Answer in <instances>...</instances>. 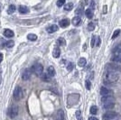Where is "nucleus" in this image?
Masks as SVG:
<instances>
[{
    "label": "nucleus",
    "instance_id": "obj_1",
    "mask_svg": "<svg viewBox=\"0 0 121 120\" xmlns=\"http://www.w3.org/2000/svg\"><path fill=\"white\" fill-rule=\"evenodd\" d=\"M118 74L117 72H108L106 75V79H105V82L108 85H110L111 83H114L118 80Z\"/></svg>",
    "mask_w": 121,
    "mask_h": 120
},
{
    "label": "nucleus",
    "instance_id": "obj_2",
    "mask_svg": "<svg viewBox=\"0 0 121 120\" xmlns=\"http://www.w3.org/2000/svg\"><path fill=\"white\" fill-rule=\"evenodd\" d=\"M106 70H108V72H118L121 71V66L112 61L106 65Z\"/></svg>",
    "mask_w": 121,
    "mask_h": 120
},
{
    "label": "nucleus",
    "instance_id": "obj_3",
    "mask_svg": "<svg viewBox=\"0 0 121 120\" xmlns=\"http://www.w3.org/2000/svg\"><path fill=\"white\" fill-rule=\"evenodd\" d=\"M17 115H18V107H17V106H11L10 107L8 108V116L10 118H15Z\"/></svg>",
    "mask_w": 121,
    "mask_h": 120
},
{
    "label": "nucleus",
    "instance_id": "obj_4",
    "mask_svg": "<svg viewBox=\"0 0 121 120\" xmlns=\"http://www.w3.org/2000/svg\"><path fill=\"white\" fill-rule=\"evenodd\" d=\"M31 70L33 72H35V75L37 76H41L43 74V67L42 64H39V63H37L35 65H34L32 68H31Z\"/></svg>",
    "mask_w": 121,
    "mask_h": 120
},
{
    "label": "nucleus",
    "instance_id": "obj_5",
    "mask_svg": "<svg viewBox=\"0 0 121 120\" xmlns=\"http://www.w3.org/2000/svg\"><path fill=\"white\" fill-rule=\"evenodd\" d=\"M117 113L116 112H108L106 114H104L102 116V119L103 120H113L114 118H116L117 116Z\"/></svg>",
    "mask_w": 121,
    "mask_h": 120
},
{
    "label": "nucleus",
    "instance_id": "obj_6",
    "mask_svg": "<svg viewBox=\"0 0 121 120\" xmlns=\"http://www.w3.org/2000/svg\"><path fill=\"white\" fill-rule=\"evenodd\" d=\"M14 98L16 100H20L23 98V90L20 87H16L14 91Z\"/></svg>",
    "mask_w": 121,
    "mask_h": 120
},
{
    "label": "nucleus",
    "instance_id": "obj_7",
    "mask_svg": "<svg viewBox=\"0 0 121 120\" xmlns=\"http://www.w3.org/2000/svg\"><path fill=\"white\" fill-rule=\"evenodd\" d=\"M32 70L31 69H25V71H24V73H23V80H28L29 79L31 78V76H32Z\"/></svg>",
    "mask_w": 121,
    "mask_h": 120
},
{
    "label": "nucleus",
    "instance_id": "obj_8",
    "mask_svg": "<svg viewBox=\"0 0 121 120\" xmlns=\"http://www.w3.org/2000/svg\"><path fill=\"white\" fill-rule=\"evenodd\" d=\"M101 101H102L103 104H105V103H108V102H114V99H113V97L111 95L102 96Z\"/></svg>",
    "mask_w": 121,
    "mask_h": 120
},
{
    "label": "nucleus",
    "instance_id": "obj_9",
    "mask_svg": "<svg viewBox=\"0 0 121 120\" xmlns=\"http://www.w3.org/2000/svg\"><path fill=\"white\" fill-rule=\"evenodd\" d=\"M58 30H59V27H58L56 25H51V26H49V27L47 28V32H48L49 34H53V33L57 32Z\"/></svg>",
    "mask_w": 121,
    "mask_h": 120
},
{
    "label": "nucleus",
    "instance_id": "obj_10",
    "mask_svg": "<svg viewBox=\"0 0 121 120\" xmlns=\"http://www.w3.org/2000/svg\"><path fill=\"white\" fill-rule=\"evenodd\" d=\"M59 24H60V27H62V28H65V27L69 26V25H70V20H69V19H67V18H65V19H62V20H60Z\"/></svg>",
    "mask_w": 121,
    "mask_h": 120
},
{
    "label": "nucleus",
    "instance_id": "obj_11",
    "mask_svg": "<svg viewBox=\"0 0 121 120\" xmlns=\"http://www.w3.org/2000/svg\"><path fill=\"white\" fill-rule=\"evenodd\" d=\"M4 35H5V37H7V38H12L15 34H14V32L10 29H5L4 30Z\"/></svg>",
    "mask_w": 121,
    "mask_h": 120
},
{
    "label": "nucleus",
    "instance_id": "obj_12",
    "mask_svg": "<svg viewBox=\"0 0 121 120\" xmlns=\"http://www.w3.org/2000/svg\"><path fill=\"white\" fill-rule=\"evenodd\" d=\"M100 94L102 96H108L111 95V91L108 89H107L106 87H102L100 89Z\"/></svg>",
    "mask_w": 121,
    "mask_h": 120
},
{
    "label": "nucleus",
    "instance_id": "obj_13",
    "mask_svg": "<svg viewBox=\"0 0 121 120\" xmlns=\"http://www.w3.org/2000/svg\"><path fill=\"white\" fill-rule=\"evenodd\" d=\"M18 11L20 12L21 14H27L29 12V8L27 6H25V5H20L18 7Z\"/></svg>",
    "mask_w": 121,
    "mask_h": 120
},
{
    "label": "nucleus",
    "instance_id": "obj_14",
    "mask_svg": "<svg viewBox=\"0 0 121 120\" xmlns=\"http://www.w3.org/2000/svg\"><path fill=\"white\" fill-rule=\"evenodd\" d=\"M57 120H64V112H63V110H58V112H57Z\"/></svg>",
    "mask_w": 121,
    "mask_h": 120
},
{
    "label": "nucleus",
    "instance_id": "obj_15",
    "mask_svg": "<svg viewBox=\"0 0 121 120\" xmlns=\"http://www.w3.org/2000/svg\"><path fill=\"white\" fill-rule=\"evenodd\" d=\"M71 22H72V25L77 26V25H79L80 24H81V17H80V16H75V17L72 19Z\"/></svg>",
    "mask_w": 121,
    "mask_h": 120
},
{
    "label": "nucleus",
    "instance_id": "obj_16",
    "mask_svg": "<svg viewBox=\"0 0 121 120\" xmlns=\"http://www.w3.org/2000/svg\"><path fill=\"white\" fill-rule=\"evenodd\" d=\"M41 79L43 80V81H45V82H49L51 80V76L47 73H43L42 75H41Z\"/></svg>",
    "mask_w": 121,
    "mask_h": 120
},
{
    "label": "nucleus",
    "instance_id": "obj_17",
    "mask_svg": "<svg viewBox=\"0 0 121 120\" xmlns=\"http://www.w3.org/2000/svg\"><path fill=\"white\" fill-rule=\"evenodd\" d=\"M52 54H53V57L54 58H59L60 55V49L59 47H55L54 48V50H53V52H52Z\"/></svg>",
    "mask_w": 121,
    "mask_h": 120
},
{
    "label": "nucleus",
    "instance_id": "obj_18",
    "mask_svg": "<svg viewBox=\"0 0 121 120\" xmlns=\"http://www.w3.org/2000/svg\"><path fill=\"white\" fill-rule=\"evenodd\" d=\"M85 15L89 19H91V18L93 17V11H92V9H91V8H88V9L85 11Z\"/></svg>",
    "mask_w": 121,
    "mask_h": 120
},
{
    "label": "nucleus",
    "instance_id": "obj_19",
    "mask_svg": "<svg viewBox=\"0 0 121 120\" xmlns=\"http://www.w3.org/2000/svg\"><path fill=\"white\" fill-rule=\"evenodd\" d=\"M110 60H111V61H113V62H121V56L115 54L114 56L111 57Z\"/></svg>",
    "mask_w": 121,
    "mask_h": 120
},
{
    "label": "nucleus",
    "instance_id": "obj_20",
    "mask_svg": "<svg viewBox=\"0 0 121 120\" xmlns=\"http://www.w3.org/2000/svg\"><path fill=\"white\" fill-rule=\"evenodd\" d=\"M47 73H48L51 77H53V76L55 75V70H54V68H53L52 66H50V67L48 68V70H47Z\"/></svg>",
    "mask_w": 121,
    "mask_h": 120
},
{
    "label": "nucleus",
    "instance_id": "obj_21",
    "mask_svg": "<svg viewBox=\"0 0 121 120\" xmlns=\"http://www.w3.org/2000/svg\"><path fill=\"white\" fill-rule=\"evenodd\" d=\"M103 107L105 109H111L114 107V102H108V103H105Z\"/></svg>",
    "mask_w": 121,
    "mask_h": 120
},
{
    "label": "nucleus",
    "instance_id": "obj_22",
    "mask_svg": "<svg viewBox=\"0 0 121 120\" xmlns=\"http://www.w3.org/2000/svg\"><path fill=\"white\" fill-rule=\"evenodd\" d=\"M78 64H79V66H81V67H84V66L87 64V60H86L85 58H81V59L79 60Z\"/></svg>",
    "mask_w": 121,
    "mask_h": 120
},
{
    "label": "nucleus",
    "instance_id": "obj_23",
    "mask_svg": "<svg viewBox=\"0 0 121 120\" xmlns=\"http://www.w3.org/2000/svg\"><path fill=\"white\" fill-rule=\"evenodd\" d=\"M57 43H58V44L60 45V46H64V45L66 44L65 39H64V38H62V37H60V38H58V40H57Z\"/></svg>",
    "mask_w": 121,
    "mask_h": 120
},
{
    "label": "nucleus",
    "instance_id": "obj_24",
    "mask_svg": "<svg viewBox=\"0 0 121 120\" xmlns=\"http://www.w3.org/2000/svg\"><path fill=\"white\" fill-rule=\"evenodd\" d=\"M72 8H73V4L72 3H68V4L64 5V10L71 11Z\"/></svg>",
    "mask_w": 121,
    "mask_h": 120
},
{
    "label": "nucleus",
    "instance_id": "obj_25",
    "mask_svg": "<svg viewBox=\"0 0 121 120\" xmlns=\"http://www.w3.org/2000/svg\"><path fill=\"white\" fill-rule=\"evenodd\" d=\"M27 39L30 41H36L37 40V35L34 34H30L27 35Z\"/></svg>",
    "mask_w": 121,
    "mask_h": 120
},
{
    "label": "nucleus",
    "instance_id": "obj_26",
    "mask_svg": "<svg viewBox=\"0 0 121 120\" xmlns=\"http://www.w3.org/2000/svg\"><path fill=\"white\" fill-rule=\"evenodd\" d=\"M90 111H91V114L96 115L97 113H98V107H97L96 106H92L91 107V109H90Z\"/></svg>",
    "mask_w": 121,
    "mask_h": 120
},
{
    "label": "nucleus",
    "instance_id": "obj_27",
    "mask_svg": "<svg viewBox=\"0 0 121 120\" xmlns=\"http://www.w3.org/2000/svg\"><path fill=\"white\" fill-rule=\"evenodd\" d=\"M14 45H15L14 41H6V45H5L6 48H12L14 47Z\"/></svg>",
    "mask_w": 121,
    "mask_h": 120
},
{
    "label": "nucleus",
    "instance_id": "obj_28",
    "mask_svg": "<svg viewBox=\"0 0 121 120\" xmlns=\"http://www.w3.org/2000/svg\"><path fill=\"white\" fill-rule=\"evenodd\" d=\"M73 68H74V63L73 62H68V64H67V70H69V71H71V70H73Z\"/></svg>",
    "mask_w": 121,
    "mask_h": 120
},
{
    "label": "nucleus",
    "instance_id": "obj_29",
    "mask_svg": "<svg viewBox=\"0 0 121 120\" xmlns=\"http://www.w3.org/2000/svg\"><path fill=\"white\" fill-rule=\"evenodd\" d=\"M15 9H16V7H15V5H10L9 8H8V13H9V14H13L15 11Z\"/></svg>",
    "mask_w": 121,
    "mask_h": 120
},
{
    "label": "nucleus",
    "instance_id": "obj_30",
    "mask_svg": "<svg viewBox=\"0 0 121 120\" xmlns=\"http://www.w3.org/2000/svg\"><path fill=\"white\" fill-rule=\"evenodd\" d=\"M95 29V25L91 22V23H89V25H88V30L89 31H93Z\"/></svg>",
    "mask_w": 121,
    "mask_h": 120
},
{
    "label": "nucleus",
    "instance_id": "obj_31",
    "mask_svg": "<svg viewBox=\"0 0 121 120\" xmlns=\"http://www.w3.org/2000/svg\"><path fill=\"white\" fill-rule=\"evenodd\" d=\"M119 34H120V30L119 29H117V30H116L115 32H114V34H113V35H112V39H116L117 37L119 35Z\"/></svg>",
    "mask_w": 121,
    "mask_h": 120
},
{
    "label": "nucleus",
    "instance_id": "obj_32",
    "mask_svg": "<svg viewBox=\"0 0 121 120\" xmlns=\"http://www.w3.org/2000/svg\"><path fill=\"white\" fill-rule=\"evenodd\" d=\"M82 12H83V10H82V7H79V8H77L75 11V14L77 15V16H80V15H82Z\"/></svg>",
    "mask_w": 121,
    "mask_h": 120
},
{
    "label": "nucleus",
    "instance_id": "obj_33",
    "mask_svg": "<svg viewBox=\"0 0 121 120\" xmlns=\"http://www.w3.org/2000/svg\"><path fill=\"white\" fill-rule=\"evenodd\" d=\"M5 45H6V41L5 39H0V49L5 47Z\"/></svg>",
    "mask_w": 121,
    "mask_h": 120
},
{
    "label": "nucleus",
    "instance_id": "obj_34",
    "mask_svg": "<svg viewBox=\"0 0 121 120\" xmlns=\"http://www.w3.org/2000/svg\"><path fill=\"white\" fill-rule=\"evenodd\" d=\"M65 1L66 0H58L57 1V6H59V7L62 6V5L65 4Z\"/></svg>",
    "mask_w": 121,
    "mask_h": 120
},
{
    "label": "nucleus",
    "instance_id": "obj_35",
    "mask_svg": "<svg viewBox=\"0 0 121 120\" xmlns=\"http://www.w3.org/2000/svg\"><path fill=\"white\" fill-rule=\"evenodd\" d=\"M85 85H86V89H87V90H91V81H90V80H86Z\"/></svg>",
    "mask_w": 121,
    "mask_h": 120
},
{
    "label": "nucleus",
    "instance_id": "obj_36",
    "mask_svg": "<svg viewBox=\"0 0 121 120\" xmlns=\"http://www.w3.org/2000/svg\"><path fill=\"white\" fill-rule=\"evenodd\" d=\"M95 42H96V36H93V37H92V39H91V47H94V44H95Z\"/></svg>",
    "mask_w": 121,
    "mask_h": 120
},
{
    "label": "nucleus",
    "instance_id": "obj_37",
    "mask_svg": "<svg viewBox=\"0 0 121 120\" xmlns=\"http://www.w3.org/2000/svg\"><path fill=\"white\" fill-rule=\"evenodd\" d=\"M115 54L121 56V48H117V49L115 51Z\"/></svg>",
    "mask_w": 121,
    "mask_h": 120
},
{
    "label": "nucleus",
    "instance_id": "obj_38",
    "mask_svg": "<svg viewBox=\"0 0 121 120\" xmlns=\"http://www.w3.org/2000/svg\"><path fill=\"white\" fill-rule=\"evenodd\" d=\"M107 11H108V6L104 5L103 6V14H107Z\"/></svg>",
    "mask_w": 121,
    "mask_h": 120
},
{
    "label": "nucleus",
    "instance_id": "obj_39",
    "mask_svg": "<svg viewBox=\"0 0 121 120\" xmlns=\"http://www.w3.org/2000/svg\"><path fill=\"white\" fill-rule=\"evenodd\" d=\"M100 45V38L99 37L98 39H97V46H99Z\"/></svg>",
    "mask_w": 121,
    "mask_h": 120
},
{
    "label": "nucleus",
    "instance_id": "obj_40",
    "mask_svg": "<svg viewBox=\"0 0 121 120\" xmlns=\"http://www.w3.org/2000/svg\"><path fill=\"white\" fill-rule=\"evenodd\" d=\"M76 116H77V117H80V116H81V111H80V110H78V111L76 112Z\"/></svg>",
    "mask_w": 121,
    "mask_h": 120
},
{
    "label": "nucleus",
    "instance_id": "obj_41",
    "mask_svg": "<svg viewBox=\"0 0 121 120\" xmlns=\"http://www.w3.org/2000/svg\"><path fill=\"white\" fill-rule=\"evenodd\" d=\"M89 120H99L98 118H96V117H94V116H91V117H90L89 118Z\"/></svg>",
    "mask_w": 121,
    "mask_h": 120
},
{
    "label": "nucleus",
    "instance_id": "obj_42",
    "mask_svg": "<svg viewBox=\"0 0 121 120\" xmlns=\"http://www.w3.org/2000/svg\"><path fill=\"white\" fill-rule=\"evenodd\" d=\"M91 5H92V9L95 7V3H94V1H91Z\"/></svg>",
    "mask_w": 121,
    "mask_h": 120
},
{
    "label": "nucleus",
    "instance_id": "obj_43",
    "mask_svg": "<svg viewBox=\"0 0 121 120\" xmlns=\"http://www.w3.org/2000/svg\"><path fill=\"white\" fill-rule=\"evenodd\" d=\"M2 60H3V54L0 52V62L2 61Z\"/></svg>",
    "mask_w": 121,
    "mask_h": 120
},
{
    "label": "nucleus",
    "instance_id": "obj_44",
    "mask_svg": "<svg viewBox=\"0 0 121 120\" xmlns=\"http://www.w3.org/2000/svg\"><path fill=\"white\" fill-rule=\"evenodd\" d=\"M88 1H89V0H85V3H86V4H88Z\"/></svg>",
    "mask_w": 121,
    "mask_h": 120
},
{
    "label": "nucleus",
    "instance_id": "obj_45",
    "mask_svg": "<svg viewBox=\"0 0 121 120\" xmlns=\"http://www.w3.org/2000/svg\"><path fill=\"white\" fill-rule=\"evenodd\" d=\"M0 84H1V78H0Z\"/></svg>",
    "mask_w": 121,
    "mask_h": 120
},
{
    "label": "nucleus",
    "instance_id": "obj_46",
    "mask_svg": "<svg viewBox=\"0 0 121 120\" xmlns=\"http://www.w3.org/2000/svg\"><path fill=\"white\" fill-rule=\"evenodd\" d=\"M79 120H82V119H81V118H80V119H79Z\"/></svg>",
    "mask_w": 121,
    "mask_h": 120
}]
</instances>
